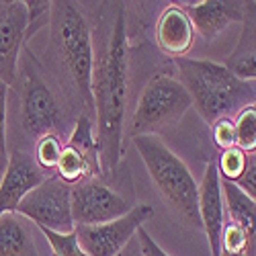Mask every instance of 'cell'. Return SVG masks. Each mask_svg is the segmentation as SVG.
<instances>
[{
	"mask_svg": "<svg viewBox=\"0 0 256 256\" xmlns=\"http://www.w3.org/2000/svg\"><path fill=\"white\" fill-rule=\"evenodd\" d=\"M92 8V94L96 113V144L102 174L123 162V127L130 94L132 46L127 35V4L98 2Z\"/></svg>",
	"mask_w": 256,
	"mask_h": 256,
	"instance_id": "1",
	"label": "cell"
},
{
	"mask_svg": "<svg viewBox=\"0 0 256 256\" xmlns=\"http://www.w3.org/2000/svg\"><path fill=\"white\" fill-rule=\"evenodd\" d=\"M44 68L74 119L86 115L96 121L92 94V23L86 8L72 0L52 2L50 41Z\"/></svg>",
	"mask_w": 256,
	"mask_h": 256,
	"instance_id": "2",
	"label": "cell"
},
{
	"mask_svg": "<svg viewBox=\"0 0 256 256\" xmlns=\"http://www.w3.org/2000/svg\"><path fill=\"white\" fill-rule=\"evenodd\" d=\"M8 121H12V150L29 154L46 136L66 142L76 123L41 60L27 46L20 52L16 78L8 90Z\"/></svg>",
	"mask_w": 256,
	"mask_h": 256,
	"instance_id": "3",
	"label": "cell"
},
{
	"mask_svg": "<svg viewBox=\"0 0 256 256\" xmlns=\"http://www.w3.org/2000/svg\"><path fill=\"white\" fill-rule=\"evenodd\" d=\"M174 68L195 109L209 127L222 119H234L242 109L256 104V80L238 78L224 64L180 58L174 60Z\"/></svg>",
	"mask_w": 256,
	"mask_h": 256,
	"instance_id": "4",
	"label": "cell"
},
{
	"mask_svg": "<svg viewBox=\"0 0 256 256\" xmlns=\"http://www.w3.org/2000/svg\"><path fill=\"white\" fill-rule=\"evenodd\" d=\"M148 174L168 211L186 230H203L199 216V184L188 166L162 142L160 136H138L132 140Z\"/></svg>",
	"mask_w": 256,
	"mask_h": 256,
	"instance_id": "5",
	"label": "cell"
},
{
	"mask_svg": "<svg viewBox=\"0 0 256 256\" xmlns=\"http://www.w3.org/2000/svg\"><path fill=\"white\" fill-rule=\"evenodd\" d=\"M132 172L125 160L109 174L72 186V220L76 226H96L127 216L136 207Z\"/></svg>",
	"mask_w": 256,
	"mask_h": 256,
	"instance_id": "6",
	"label": "cell"
},
{
	"mask_svg": "<svg viewBox=\"0 0 256 256\" xmlns=\"http://www.w3.org/2000/svg\"><path fill=\"white\" fill-rule=\"evenodd\" d=\"M190 106H193L190 94L178 78L162 72L154 74L146 82L138 98L130 125V138L158 136L160 132L176 125Z\"/></svg>",
	"mask_w": 256,
	"mask_h": 256,
	"instance_id": "7",
	"label": "cell"
},
{
	"mask_svg": "<svg viewBox=\"0 0 256 256\" xmlns=\"http://www.w3.org/2000/svg\"><path fill=\"white\" fill-rule=\"evenodd\" d=\"M14 213L23 216L37 228H48L60 234L74 232L76 224L72 220V186L60 176L52 174L20 201Z\"/></svg>",
	"mask_w": 256,
	"mask_h": 256,
	"instance_id": "8",
	"label": "cell"
},
{
	"mask_svg": "<svg viewBox=\"0 0 256 256\" xmlns=\"http://www.w3.org/2000/svg\"><path fill=\"white\" fill-rule=\"evenodd\" d=\"M152 218V205H136L127 216L119 220L96 226H76L74 232L78 236L82 252L86 256H117L136 238L138 230Z\"/></svg>",
	"mask_w": 256,
	"mask_h": 256,
	"instance_id": "9",
	"label": "cell"
},
{
	"mask_svg": "<svg viewBox=\"0 0 256 256\" xmlns=\"http://www.w3.org/2000/svg\"><path fill=\"white\" fill-rule=\"evenodd\" d=\"M100 174L102 168H100L94 119L80 115L74 123L70 138L64 144L62 158L56 168V176H60L66 184L74 186L82 180L94 178Z\"/></svg>",
	"mask_w": 256,
	"mask_h": 256,
	"instance_id": "10",
	"label": "cell"
},
{
	"mask_svg": "<svg viewBox=\"0 0 256 256\" xmlns=\"http://www.w3.org/2000/svg\"><path fill=\"white\" fill-rule=\"evenodd\" d=\"M48 176L52 174L37 166L33 154L23 150H10L6 170L0 178V218L4 213H14L20 201Z\"/></svg>",
	"mask_w": 256,
	"mask_h": 256,
	"instance_id": "11",
	"label": "cell"
},
{
	"mask_svg": "<svg viewBox=\"0 0 256 256\" xmlns=\"http://www.w3.org/2000/svg\"><path fill=\"white\" fill-rule=\"evenodd\" d=\"M27 4L0 2V80L8 86L16 78L18 60L27 44Z\"/></svg>",
	"mask_w": 256,
	"mask_h": 256,
	"instance_id": "12",
	"label": "cell"
},
{
	"mask_svg": "<svg viewBox=\"0 0 256 256\" xmlns=\"http://www.w3.org/2000/svg\"><path fill=\"white\" fill-rule=\"evenodd\" d=\"M199 216L209 242L211 256H222V232L226 226V205L222 193V178L216 160H209L199 182Z\"/></svg>",
	"mask_w": 256,
	"mask_h": 256,
	"instance_id": "13",
	"label": "cell"
},
{
	"mask_svg": "<svg viewBox=\"0 0 256 256\" xmlns=\"http://www.w3.org/2000/svg\"><path fill=\"white\" fill-rule=\"evenodd\" d=\"M193 23V29L213 41L232 23H242L246 2L242 0H201V2H176Z\"/></svg>",
	"mask_w": 256,
	"mask_h": 256,
	"instance_id": "14",
	"label": "cell"
},
{
	"mask_svg": "<svg viewBox=\"0 0 256 256\" xmlns=\"http://www.w3.org/2000/svg\"><path fill=\"white\" fill-rule=\"evenodd\" d=\"M154 39L158 50L170 60L184 58L193 48L195 44L193 23H190L186 12L176 2H170L158 14L154 25Z\"/></svg>",
	"mask_w": 256,
	"mask_h": 256,
	"instance_id": "15",
	"label": "cell"
},
{
	"mask_svg": "<svg viewBox=\"0 0 256 256\" xmlns=\"http://www.w3.org/2000/svg\"><path fill=\"white\" fill-rule=\"evenodd\" d=\"M224 66L242 80H256V2L248 0L242 18V33Z\"/></svg>",
	"mask_w": 256,
	"mask_h": 256,
	"instance_id": "16",
	"label": "cell"
},
{
	"mask_svg": "<svg viewBox=\"0 0 256 256\" xmlns=\"http://www.w3.org/2000/svg\"><path fill=\"white\" fill-rule=\"evenodd\" d=\"M226 205V222L238 226L248 240V256H256V203L244 190L230 180H222Z\"/></svg>",
	"mask_w": 256,
	"mask_h": 256,
	"instance_id": "17",
	"label": "cell"
},
{
	"mask_svg": "<svg viewBox=\"0 0 256 256\" xmlns=\"http://www.w3.org/2000/svg\"><path fill=\"white\" fill-rule=\"evenodd\" d=\"M0 256H39L31 228L16 213L0 218Z\"/></svg>",
	"mask_w": 256,
	"mask_h": 256,
	"instance_id": "18",
	"label": "cell"
},
{
	"mask_svg": "<svg viewBox=\"0 0 256 256\" xmlns=\"http://www.w3.org/2000/svg\"><path fill=\"white\" fill-rule=\"evenodd\" d=\"M234 132H236V148L252 156L256 152V104H250L234 117Z\"/></svg>",
	"mask_w": 256,
	"mask_h": 256,
	"instance_id": "19",
	"label": "cell"
},
{
	"mask_svg": "<svg viewBox=\"0 0 256 256\" xmlns=\"http://www.w3.org/2000/svg\"><path fill=\"white\" fill-rule=\"evenodd\" d=\"M64 140L56 138V136H46L41 138L35 148H33V158L37 162V166L41 170H46L48 174H56L58 162L62 158V150H64Z\"/></svg>",
	"mask_w": 256,
	"mask_h": 256,
	"instance_id": "20",
	"label": "cell"
},
{
	"mask_svg": "<svg viewBox=\"0 0 256 256\" xmlns=\"http://www.w3.org/2000/svg\"><path fill=\"white\" fill-rule=\"evenodd\" d=\"M246 164H248V156L240 150V148H230V150L222 152L216 160L220 178L230 180V182H238L242 178Z\"/></svg>",
	"mask_w": 256,
	"mask_h": 256,
	"instance_id": "21",
	"label": "cell"
},
{
	"mask_svg": "<svg viewBox=\"0 0 256 256\" xmlns=\"http://www.w3.org/2000/svg\"><path fill=\"white\" fill-rule=\"evenodd\" d=\"M39 230L46 236L54 256H86L80 248L76 232L60 234V232H54V230H48V228H39Z\"/></svg>",
	"mask_w": 256,
	"mask_h": 256,
	"instance_id": "22",
	"label": "cell"
},
{
	"mask_svg": "<svg viewBox=\"0 0 256 256\" xmlns=\"http://www.w3.org/2000/svg\"><path fill=\"white\" fill-rule=\"evenodd\" d=\"M25 4H27V35H25V39L29 41L44 27H50L52 2H48V0H27Z\"/></svg>",
	"mask_w": 256,
	"mask_h": 256,
	"instance_id": "23",
	"label": "cell"
},
{
	"mask_svg": "<svg viewBox=\"0 0 256 256\" xmlns=\"http://www.w3.org/2000/svg\"><path fill=\"white\" fill-rule=\"evenodd\" d=\"M213 144L220 152H226L230 148H236V132H234V119H222L211 127Z\"/></svg>",
	"mask_w": 256,
	"mask_h": 256,
	"instance_id": "24",
	"label": "cell"
},
{
	"mask_svg": "<svg viewBox=\"0 0 256 256\" xmlns=\"http://www.w3.org/2000/svg\"><path fill=\"white\" fill-rule=\"evenodd\" d=\"M8 90L10 86L0 80V154L8 156L6 146V121H8Z\"/></svg>",
	"mask_w": 256,
	"mask_h": 256,
	"instance_id": "25",
	"label": "cell"
},
{
	"mask_svg": "<svg viewBox=\"0 0 256 256\" xmlns=\"http://www.w3.org/2000/svg\"><path fill=\"white\" fill-rule=\"evenodd\" d=\"M244 193L256 203V152L252 156H248V164H246V170H244V174L242 178L236 182Z\"/></svg>",
	"mask_w": 256,
	"mask_h": 256,
	"instance_id": "26",
	"label": "cell"
},
{
	"mask_svg": "<svg viewBox=\"0 0 256 256\" xmlns=\"http://www.w3.org/2000/svg\"><path fill=\"white\" fill-rule=\"evenodd\" d=\"M136 238H138V242H140V248H142V254H144V256H170L144 228L138 230Z\"/></svg>",
	"mask_w": 256,
	"mask_h": 256,
	"instance_id": "27",
	"label": "cell"
},
{
	"mask_svg": "<svg viewBox=\"0 0 256 256\" xmlns=\"http://www.w3.org/2000/svg\"><path fill=\"white\" fill-rule=\"evenodd\" d=\"M117 256H144L142 254V248H140V242H138V238H134L130 244H127Z\"/></svg>",
	"mask_w": 256,
	"mask_h": 256,
	"instance_id": "28",
	"label": "cell"
},
{
	"mask_svg": "<svg viewBox=\"0 0 256 256\" xmlns=\"http://www.w3.org/2000/svg\"><path fill=\"white\" fill-rule=\"evenodd\" d=\"M6 162H8V156H4V154H0V178H2V174H4V170H6Z\"/></svg>",
	"mask_w": 256,
	"mask_h": 256,
	"instance_id": "29",
	"label": "cell"
},
{
	"mask_svg": "<svg viewBox=\"0 0 256 256\" xmlns=\"http://www.w3.org/2000/svg\"><path fill=\"white\" fill-rule=\"evenodd\" d=\"M222 256H244V254H222Z\"/></svg>",
	"mask_w": 256,
	"mask_h": 256,
	"instance_id": "30",
	"label": "cell"
}]
</instances>
